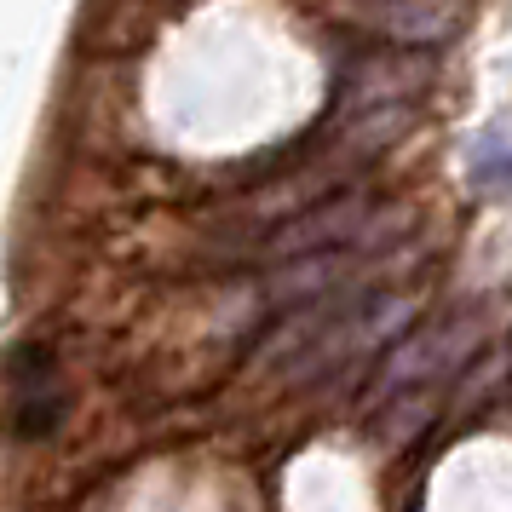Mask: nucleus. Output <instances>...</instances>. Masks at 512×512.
Instances as JSON below:
<instances>
[{"instance_id":"f257e3e1","label":"nucleus","mask_w":512,"mask_h":512,"mask_svg":"<svg viewBox=\"0 0 512 512\" xmlns=\"http://www.w3.org/2000/svg\"><path fill=\"white\" fill-rule=\"evenodd\" d=\"M415 311L409 294H351V300H334V305H317L294 340H282L271 351V363L288 374H317V369H334L357 351H369L374 340L397 334V323Z\"/></svg>"},{"instance_id":"f03ea898","label":"nucleus","mask_w":512,"mask_h":512,"mask_svg":"<svg viewBox=\"0 0 512 512\" xmlns=\"http://www.w3.org/2000/svg\"><path fill=\"white\" fill-rule=\"evenodd\" d=\"M409 225L403 208L374 213V202L363 196H334V202H317L311 213H300L294 225L271 231V254L277 259H311V254H363L369 242H386Z\"/></svg>"},{"instance_id":"7ed1b4c3","label":"nucleus","mask_w":512,"mask_h":512,"mask_svg":"<svg viewBox=\"0 0 512 512\" xmlns=\"http://www.w3.org/2000/svg\"><path fill=\"white\" fill-rule=\"evenodd\" d=\"M484 334V317H443V323L420 328V334H403V346L386 357L380 369V392L374 397H403V392H438L449 374L461 369L472 346Z\"/></svg>"},{"instance_id":"20e7f679","label":"nucleus","mask_w":512,"mask_h":512,"mask_svg":"<svg viewBox=\"0 0 512 512\" xmlns=\"http://www.w3.org/2000/svg\"><path fill=\"white\" fill-rule=\"evenodd\" d=\"M6 420H12V438L35 443L58 432L64 420V380H58V363H52L47 346H12L6 357Z\"/></svg>"},{"instance_id":"39448f33","label":"nucleus","mask_w":512,"mask_h":512,"mask_svg":"<svg viewBox=\"0 0 512 512\" xmlns=\"http://www.w3.org/2000/svg\"><path fill=\"white\" fill-rule=\"evenodd\" d=\"M351 24L374 29V35H386V41L432 47V41H449V35L466 24V0H363V6L351 12Z\"/></svg>"},{"instance_id":"423d86ee","label":"nucleus","mask_w":512,"mask_h":512,"mask_svg":"<svg viewBox=\"0 0 512 512\" xmlns=\"http://www.w3.org/2000/svg\"><path fill=\"white\" fill-rule=\"evenodd\" d=\"M466 179L478 196H512V133L507 127H489L472 139L466 150Z\"/></svg>"}]
</instances>
